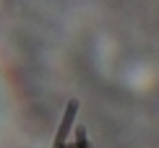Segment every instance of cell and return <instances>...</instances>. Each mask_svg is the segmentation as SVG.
<instances>
[{"instance_id": "obj_1", "label": "cell", "mask_w": 159, "mask_h": 148, "mask_svg": "<svg viewBox=\"0 0 159 148\" xmlns=\"http://www.w3.org/2000/svg\"><path fill=\"white\" fill-rule=\"evenodd\" d=\"M76 114H78V102L73 99V102H68V107H65L63 122H60V127H57V135H55L52 148H68V146H65V140H68V133H70V125H73Z\"/></svg>"}, {"instance_id": "obj_2", "label": "cell", "mask_w": 159, "mask_h": 148, "mask_svg": "<svg viewBox=\"0 0 159 148\" xmlns=\"http://www.w3.org/2000/svg\"><path fill=\"white\" fill-rule=\"evenodd\" d=\"M76 148H89V143H86V133L84 130H78V146Z\"/></svg>"}]
</instances>
